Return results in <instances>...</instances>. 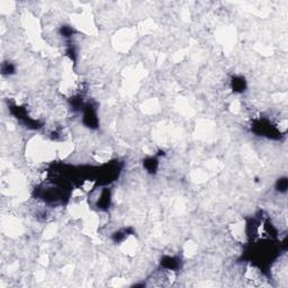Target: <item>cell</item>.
<instances>
[{
    "label": "cell",
    "instance_id": "1",
    "mask_svg": "<svg viewBox=\"0 0 288 288\" xmlns=\"http://www.w3.org/2000/svg\"><path fill=\"white\" fill-rule=\"evenodd\" d=\"M244 86H245V82L242 79H235V81H233V87L236 91H242L244 89Z\"/></svg>",
    "mask_w": 288,
    "mask_h": 288
}]
</instances>
